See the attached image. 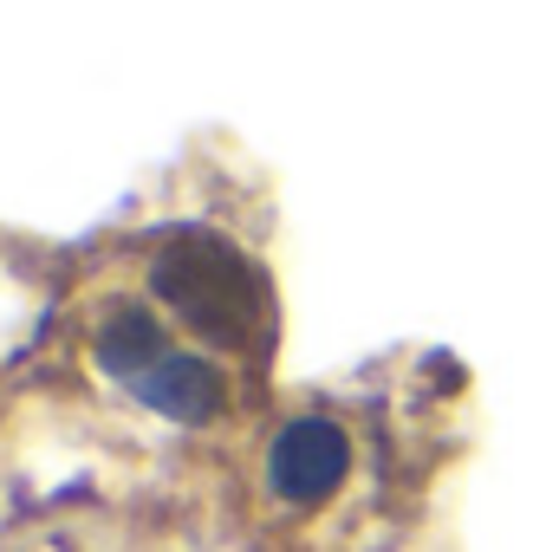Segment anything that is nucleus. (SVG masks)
Listing matches in <instances>:
<instances>
[{
    "instance_id": "obj_1",
    "label": "nucleus",
    "mask_w": 559,
    "mask_h": 552,
    "mask_svg": "<svg viewBox=\"0 0 559 552\" xmlns=\"http://www.w3.org/2000/svg\"><path fill=\"white\" fill-rule=\"evenodd\" d=\"M156 299L209 345H228V351H261L267 332H274V305H267V279L261 267L228 248L222 235H169L156 267H150Z\"/></svg>"
},
{
    "instance_id": "obj_2",
    "label": "nucleus",
    "mask_w": 559,
    "mask_h": 552,
    "mask_svg": "<svg viewBox=\"0 0 559 552\" xmlns=\"http://www.w3.org/2000/svg\"><path fill=\"white\" fill-rule=\"evenodd\" d=\"M98 364H105L131 397H143L156 416H169V422H209L215 404H222L215 364L195 358V351H176V345L163 338V325H156L143 305H124V312L105 319V332H98Z\"/></svg>"
},
{
    "instance_id": "obj_3",
    "label": "nucleus",
    "mask_w": 559,
    "mask_h": 552,
    "mask_svg": "<svg viewBox=\"0 0 559 552\" xmlns=\"http://www.w3.org/2000/svg\"><path fill=\"white\" fill-rule=\"evenodd\" d=\"M345 468H352L345 429L325 422V416H299V422H286L274 435L267 488H274L280 501H293V507H312V501H325V494L345 481Z\"/></svg>"
}]
</instances>
